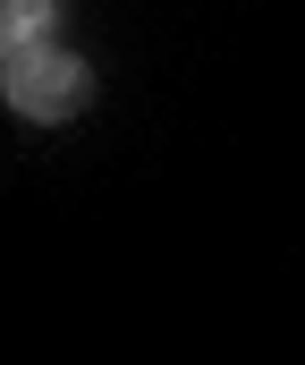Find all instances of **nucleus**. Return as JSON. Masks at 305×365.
I'll return each mask as SVG.
<instances>
[{"label": "nucleus", "mask_w": 305, "mask_h": 365, "mask_svg": "<svg viewBox=\"0 0 305 365\" xmlns=\"http://www.w3.org/2000/svg\"><path fill=\"white\" fill-rule=\"evenodd\" d=\"M60 26V0H0V34L9 43H43Z\"/></svg>", "instance_id": "nucleus-2"}, {"label": "nucleus", "mask_w": 305, "mask_h": 365, "mask_svg": "<svg viewBox=\"0 0 305 365\" xmlns=\"http://www.w3.org/2000/svg\"><path fill=\"white\" fill-rule=\"evenodd\" d=\"M9 51H26V43H9V34H0V68H9Z\"/></svg>", "instance_id": "nucleus-3"}, {"label": "nucleus", "mask_w": 305, "mask_h": 365, "mask_svg": "<svg viewBox=\"0 0 305 365\" xmlns=\"http://www.w3.org/2000/svg\"><path fill=\"white\" fill-rule=\"evenodd\" d=\"M0 86H9V110H17V119H34V128H60V119H77V110H85L94 77H85V60H77V51L26 43V51H9Z\"/></svg>", "instance_id": "nucleus-1"}]
</instances>
